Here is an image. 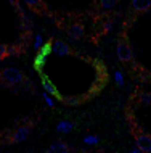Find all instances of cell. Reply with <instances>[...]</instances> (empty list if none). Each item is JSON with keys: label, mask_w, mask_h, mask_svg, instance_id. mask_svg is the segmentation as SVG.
Masks as SVG:
<instances>
[{"label": "cell", "mask_w": 151, "mask_h": 153, "mask_svg": "<svg viewBox=\"0 0 151 153\" xmlns=\"http://www.w3.org/2000/svg\"><path fill=\"white\" fill-rule=\"evenodd\" d=\"M50 53H52V42H45L43 47L37 52V55H35V58H34V68L39 74L42 73V69H43V66H45L47 58L50 56Z\"/></svg>", "instance_id": "cell-1"}, {"label": "cell", "mask_w": 151, "mask_h": 153, "mask_svg": "<svg viewBox=\"0 0 151 153\" xmlns=\"http://www.w3.org/2000/svg\"><path fill=\"white\" fill-rule=\"evenodd\" d=\"M2 79L10 85H16V84H21L24 81V74L18 68H5L2 71Z\"/></svg>", "instance_id": "cell-2"}, {"label": "cell", "mask_w": 151, "mask_h": 153, "mask_svg": "<svg viewBox=\"0 0 151 153\" xmlns=\"http://www.w3.org/2000/svg\"><path fill=\"white\" fill-rule=\"evenodd\" d=\"M116 53H117V58L121 61H130L133 56L132 53V48H130V45L127 42H124V40H121L119 44H117V48H116Z\"/></svg>", "instance_id": "cell-3"}, {"label": "cell", "mask_w": 151, "mask_h": 153, "mask_svg": "<svg viewBox=\"0 0 151 153\" xmlns=\"http://www.w3.org/2000/svg\"><path fill=\"white\" fill-rule=\"evenodd\" d=\"M52 52L58 56H66V55H71V47L61 39H56L52 42Z\"/></svg>", "instance_id": "cell-4"}, {"label": "cell", "mask_w": 151, "mask_h": 153, "mask_svg": "<svg viewBox=\"0 0 151 153\" xmlns=\"http://www.w3.org/2000/svg\"><path fill=\"white\" fill-rule=\"evenodd\" d=\"M135 147L141 153H151V135L148 134H140L135 139Z\"/></svg>", "instance_id": "cell-5"}, {"label": "cell", "mask_w": 151, "mask_h": 153, "mask_svg": "<svg viewBox=\"0 0 151 153\" xmlns=\"http://www.w3.org/2000/svg\"><path fill=\"white\" fill-rule=\"evenodd\" d=\"M40 81H42L43 90H45L48 95H52V97H56V98H61V94L58 92V89L53 85V82L48 79V76H45V74H43V71L40 73Z\"/></svg>", "instance_id": "cell-6"}, {"label": "cell", "mask_w": 151, "mask_h": 153, "mask_svg": "<svg viewBox=\"0 0 151 153\" xmlns=\"http://www.w3.org/2000/svg\"><path fill=\"white\" fill-rule=\"evenodd\" d=\"M29 134H31V127L29 126H19L18 129L15 131V134H13V142L15 143H21L24 142L27 137H29Z\"/></svg>", "instance_id": "cell-7"}, {"label": "cell", "mask_w": 151, "mask_h": 153, "mask_svg": "<svg viewBox=\"0 0 151 153\" xmlns=\"http://www.w3.org/2000/svg\"><path fill=\"white\" fill-rule=\"evenodd\" d=\"M68 34H69V37H72V39H76V40L82 39V37H84V27H82V24H79V23L71 24V26L68 27Z\"/></svg>", "instance_id": "cell-8"}, {"label": "cell", "mask_w": 151, "mask_h": 153, "mask_svg": "<svg viewBox=\"0 0 151 153\" xmlns=\"http://www.w3.org/2000/svg\"><path fill=\"white\" fill-rule=\"evenodd\" d=\"M132 8L137 13H141V11H148L151 8V0H133L132 2Z\"/></svg>", "instance_id": "cell-9"}, {"label": "cell", "mask_w": 151, "mask_h": 153, "mask_svg": "<svg viewBox=\"0 0 151 153\" xmlns=\"http://www.w3.org/2000/svg\"><path fill=\"white\" fill-rule=\"evenodd\" d=\"M47 153H69V147L64 142L58 140V142H53L52 145L48 147Z\"/></svg>", "instance_id": "cell-10"}, {"label": "cell", "mask_w": 151, "mask_h": 153, "mask_svg": "<svg viewBox=\"0 0 151 153\" xmlns=\"http://www.w3.org/2000/svg\"><path fill=\"white\" fill-rule=\"evenodd\" d=\"M76 124L72 121H69V119H64V121H60L58 124H56V132L58 134H68V132H71L72 129H74Z\"/></svg>", "instance_id": "cell-11"}, {"label": "cell", "mask_w": 151, "mask_h": 153, "mask_svg": "<svg viewBox=\"0 0 151 153\" xmlns=\"http://www.w3.org/2000/svg\"><path fill=\"white\" fill-rule=\"evenodd\" d=\"M84 143H85V145H98V143H100V137H98V135H93V134H87L84 137Z\"/></svg>", "instance_id": "cell-12"}, {"label": "cell", "mask_w": 151, "mask_h": 153, "mask_svg": "<svg viewBox=\"0 0 151 153\" xmlns=\"http://www.w3.org/2000/svg\"><path fill=\"white\" fill-rule=\"evenodd\" d=\"M100 7H101V10L109 11V10H113V8L116 7V0H101Z\"/></svg>", "instance_id": "cell-13"}, {"label": "cell", "mask_w": 151, "mask_h": 153, "mask_svg": "<svg viewBox=\"0 0 151 153\" xmlns=\"http://www.w3.org/2000/svg\"><path fill=\"white\" fill-rule=\"evenodd\" d=\"M43 44H45L43 42V36L42 34H35V37H34V50L39 52L40 48L43 47Z\"/></svg>", "instance_id": "cell-14"}, {"label": "cell", "mask_w": 151, "mask_h": 153, "mask_svg": "<svg viewBox=\"0 0 151 153\" xmlns=\"http://www.w3.org/2000/svg\"><path fill=\"white\" fill-rule=\"evenodd\" d=\"M114 81H116V84L119 85V87H124L125 79H124V74H122V71H119V69H117V71L114 73Z\"/></svg>", "instance_id": "cell-15"}, {"label": "cell", "mask_w": 151, "mask_h": 153, "mask_svg": "<svg viewBox=\"0 0 151 153\" xmlns=\"http://www.w3.org/2000/svg\"><path fill=\"white\" fill-rule=\"evenodd\" d=\"M42 97H43V100H45L47 106H50V108H53V106H55V100H53L52 95H48L47 92H43V94H42Z\"/></svg>", "instance_id": "cell-16"}, {"label": "cell", "mask_w": 151, "mask_h": 153, "mask_svg": "<svg viewBox=\"0 0 151 153\" xmlns=\"http://www.w3.org/2000/svg\"><path fill=\"white\" fill-rule=\"evenodd\" d=\"M140 100L143 105H151V94H141V97H140Z\"/></svg>", "instance_id": "cell-17"}, {"label": "cell", "mask_w": 151, "mask_h": 153, "mask_svg": "<svg viewBox=\"0 0 151 153\" xmlns=\"http://www.w3.org/2000/svg\"><path fill=\"white\" fill-rule=\"evenodd\" d=\"M7 55H8V47L3 44H0V60H3Z\"/></svg>", "instance_id": "cell-18"}, {"label": "cell", "mask_w": 151, "mask_h": 153, "mask_svg": "<svg viewBox=\"0 0 151 153\" xmlns=\"http://www.w3.org/2000/svg\"><path fill=\"white\" fill-rule=\"evenodd\" d=\"M26 5L27 7H39V5H42V2H39V0H26Z\"/></svg>", "instance_id": "cell-19"}, {"label": "cell", "mask_w": 151, "mask_h": 153, "mask_svg": "<svg viewBox=\"0 0 151 153\" xmlns=\"http://www.w3.org/2000/svg\"><path fill=\"white\" fill-rule=\"evenodd\" d=\"M68 105H79V98H63Z\"/></svg>", "instance_id": "cell-20"}, {"label": "cell", "mask_w": 151, "mask_h": 153, "mask_svg": "<svg viewBox=\"0 0 151 153\" xmlns=\"http://www.w3.org/2000/svg\"><path fill=\"white\" fill-rule=\"evenodd\" d=\"M113 29V24H111V21H108L105 24V31H111Z\"/></svg>", "instance_id": "cell-21"}, {"label": "cell", "mask_w": 151, "mask_h": 153, "mask_svg": "<svg viewBox=\"0 0 151 153\" xmlns=\"http://www.w3.org/2000/svg\"><path fill=\"white\" fill-rule=\"evenodd\" d=\"M130 153H141V152H140V150H138V148H137V147H133V148H132V152H130Z\"/></svg>", "instance_id": "cell-22"}, {"label": "cell", "mask_w": 151, "mask_h": 153, "mask_svg": "<svg viewBox=\"0 0 151 153\" xmlns=\"http://www.w3.org/2000/svg\"><path fill=\"white\" fill-rule=\"evenodd\" d=\"M24 153H27V152H24Z\"/></svg>", "instance_id": "cell-23"}]
</instances>
